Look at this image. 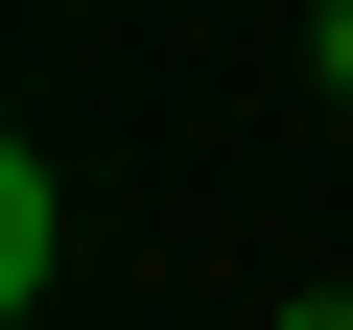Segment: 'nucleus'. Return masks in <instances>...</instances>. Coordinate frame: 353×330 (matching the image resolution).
Masks as SVG:
<instances>
[{
    "instance_id": "f257e3e1",
    "label": "nucleus",
    "mask_w": 353,
    "mask_h": 330,
    "mask_svg": "<svg viewBox=\"0 0 353 330\" xmlns=\"http://www.w3.org/2000/svg\"><path fill=\"white\" fill-rule=\"evenodd\" d=\"M306 71H330V95H353V0H330V24H306Z\"/></svg>"
},
{
    "instance_id": "f03ea898",
    "label": "nucleus",
    "mask_w": 353,
    "mask_h": 330,
    "mask_svg": "<svg viewBox=\"0 0 353 330\" xmlns=\"http://www.w3.org/2000/svg\"><path fill=\"white\" fill-rule=\"evenodd\" d=\"M283 330H353V307H283Z\"/></svg>"
}]
</instances>
